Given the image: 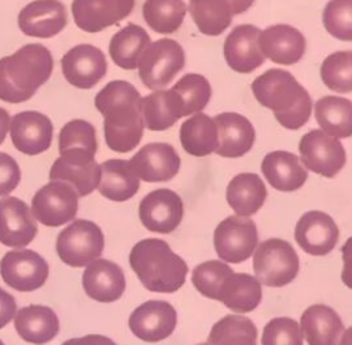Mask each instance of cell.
<instances>
[{
    "label": "cell",
    "instance_id": "1",
    "mask_svg": "<svg viewBox=\"0 0 352 345\" xmlns=\"http://www.w3.org/2000/svg\"><path fill=\"white\" fill-rule=\"evenodd\" d=\"M95 107L103 115L104 140L116 153H129L143 137L142 96L125 80L107 82L95 96Z\"/></svg>",
    "mask_w": 352,
    "mask_h": 345
},
{
    "label": "cell",
    "instance_id": "2",
    "mask_svg": "<svg viewBox=\"0 0 352 345\" xmlns=\"http://www.w3.org/2000/svg\"><path fill=\"white\" fill-rule=\"evenodd\" d=\"M256 100L274 111L276 121L286 129H300L312 113L307 89L287 70L270 69L252 82Z\"/></svg>",
    "mask_w": 352,
    "mask_h": 345
},
{
    "label": "cell",
    "instance_id": "3",
    "mask_svg": "<svg viewBox=\"0 0 352 345\" xmlns=\"http://www.w3.org/2000/svg\"><path fill=\"white\" fill-rule=\"evenodd\" d=\"M51 51L38 43L26 44L12 55L0 59V100L22 103L29 100L52 74Z\"/></svg>",
    "mask_w": 352,
    "mask_h": 345
},
{
    "label": "cell",
    "instance_id": "4",
    "mask_svg": "<svg viewBox=\"0 0 352 345\" xmlns=\"http://www.w3.org/2000/svg\"><path fill=\"white\" fill-rule=\"evenodd\" d=\"M129 264L142 285L154 293H175L188 272L186 261L158 238L139 241L129 253Z\"/></svg>",
    "mask_w": 352,
    "mask_h": 345
},
{
    "label": "cell",
    "instance_id": "5",
    "mask_svg": "<svg viewBox=\"0 0 352 345\" xmlns=\"http://www.w3.org/2000/svg\"><path fill=\"white\" fill-rule=\"evenodd\" d=\"M300 258L294 247L283 239L270 238L261 242L253 256L256 279L268 287L289 285L298 274Z\"/></svg>",
    "mask_w": 352,
    "mask_h": 345
},
{
    "label": "cell",
    "instance_id": "6",
    "mask_svg": "<svg viewBox=\"0 0 352 345\" xmlns=\"http://www.w3.org/2000/svg\"><path fill=\"white\" fill-rule=\"evenodd\" d=\"M55 247L58 257L66 265L87 267L102 256L104 236L96 223L77 219L58 234Z\"/></svg>",
    "mask_w": 352,
    "mask_h": 345
},
{
    "label": "cell",
    "instance_id": "7",
    "mask_svg": "<svg viewBox=\"0 0 352 345\" xmlns=\"http://www.w3.org/2000/svg\"><path fill=\"white\" fill-rule=\"evenodd\" d=\"M186 55L182 45L172 38H160L143 52L138 70L144 87L161 89L184 67Z\"/></svg>",
    "mask_w": 352,
    "mask_h": 345
},
{
    "label": "cell",
    "instance_id": "8",
    "mask_svg": "<svg viewBox=\"0 0 352 345\" xmlns=\"http://www.w3.org/2000/svg\"><path fill=\"white\" fill-rule=\"evenodd\" d=\"M213 245L223 261L232 264L243 263L258 246L256 223L249 217L236 214L226 217L214 230Z\"/></svg>",
    "mask_w": 352,
    "mask_h": 345
},
{
    "label": "cell",
    "instance_id": "9",
    "mask_svg": "<svg viewBox=\"0 0 352 345\" xmlns=\"http://www.w3.org/2000/svg\"><path fill=\"white\" fill-rule=\"evenodd\" d=\"M32 213L47 227H59L74 220L78 210V194L66 181L51 180L36 191Z\"/></svg>",
    "mask_w": 352,
    "mask_h": 345
},
{
    "label": "cell",
    "instance_id": "10",
    "mask_svg": "<svg viewBox=\"0 0 352 345\" xmlns=\"http://www.w3.org/2000/svg\"><path fill=\"white\" fill-rule=\"evenodd\" d=\"M298 150L300 161L305 169L327 179L338 175L346 164V153L342 143L322 129L307 132L298 143Z\"/></svg>",
    "mask_w": 352,
    "mask_h": 345
},
{
    "label": "cell",
    "instance_id": "11",
    "mask_svg": "<svg viewBox=\"0 0 352 345\" xmlns=\"http://www.w3.org/2000/svg\"><path fill=\"white\" fill-rule=\"evenodd\" d=\"M50 274L48 263L30 249L7 252L0 260V275L4 283L18 291L40 289Z\"/></svg>",
    "mask_w": 352,
    "mask_h": 345
},
{
    "label": "cell",
    "instance_id": "12",
    "mask_svg": "<svg viewBox=\"0 0 352 345\" xmlns=\"http://www.w3.org/2000/svg\"><path fill=\"white\" fill-rule=\"evenodd\" d=\"M63 77L80 89L94 88L107 71L106 56L92 44H78L70 48L60 59Z\"/></svg>",
    "mask_w": 352,
    "mask_h": 345
},
{
    "label": "cell",
    "instance_id": "13",
    "mask_svg": "<svg viewBox=\"0 0 352 345\" xmlns=\"http://www.w3.org/2000/svg\"><path fill=\"white\" fill-rule=\"evenodd\" d=\"M183 201L169 188L150 191L139 203V219L151 232L170 234L183 219Z\"/></svg>",
    "mask_w": 352,
    "mask_h": 345
},
{
    "label": "cell",
    "instance_id": "14",
    "mask_svg": "<svg viewBox=\"0 0 352 345\" xmlns=\"http://www.w3.org/2000/svg\"><path fill=\"white\" fill-rule=\"evenodd\" d=\"M177 313L172 304L162 300H148L129 316L128 326L133 335L146 342L168 338L176 327Z\"/></svg>",
    "mask_w": 352,
    "mask_h": 345
},
{
    "label": "cell",
    "instance_id": "15",
    "mask_svg": "<svg viewBox=\"0 0 352 345\" xmlns=\"http://www.w3.org/2000/svg\"><path fill=\"white\" fill-rule=\"evenodd\" d=\"M8 131L14 147L26 155L41 154L52 143L54 125L40 111L26 110L14 114Z\"/></svg>",
    "mask_w": 352,
    "mask_h": 345
},
{
    "label": "cell",
    "instance_id": "16",
    "mask_svg": "<svg viewBox=\"0 0 352 345\" xmlns=\"http://www.w3.org/2000/svg\"><path fill=\"white\" fill-rule=\"evenodd\" d=\"M135 8V0H73L74 23L84 32L98 33L125 19Z\"/></svg>",
    "mask_w": 352,
    "mask_h": 345
},
{
    "label": "cell",
    "instance_id": "17",
    "mask_svg": "<svg viewBox=\"0 0 352 345\" xmlns=\"http://www.w3.org/2000/svg\"><path fill=\"white\" fill-rule=\"evenodd\" d=\"M338 227L324 212H305L297 221L294 238L300 247L311 256L329 254L338 242Z\"/></svg>",
    "mask_w": 352,
    "mask_h": 345
},
{
    "label": "cell",
    "instance_id": "18",
    "mask_svg": "<svg viewBox=\"0 0 352 345\" xmlns=\"http://www.w3.org/2000/svg\"><path fill=\"white\" fill-rule=\"evenodd\" d=\"M139 179L160 183L173 179L180 169V157L169 143H148L129 159Z\"/></svg>",
    "mask_w": 352,
    "mask_h": 345
},
{
    "label": "cell",
    "instance_id": "19",
    "mask_svg": "<svg viewBox=\"0 0 352 345\" xmlns=\"http://www.w3.org/2000/svg\"><path fill=\"white\" fill-rule=\"evenodd\" d=\"M67 25L66 7L59 0H34L18 14L21 32L30 37L50 38Z\"/></svg>",
    "mask_w": 352,
    "mask_h": 345
},
{
    "label": "cell",
    "instance_id": "20",
    "mask_svg": "<svg viewBox=\"0 0 352 345\" xmlns=\"http://www.w3.org/2000/svg\"><path fill=\"white\" fill-rule=\"evenodd\" d=\"M37 223L30 208L16 197L0 199V242L10 247H25L37 235Z\"/></svg>",
    "mask_w": 352,
    "mask_h": 345
},
{
    "label": "cell",
    "instance_id": "21",
    "mask_svg": "<svg viewBox=\"0 0 352 345\" xmlns=\"http://www.w3.org/2000/svg\"><path fill=\"white\" fill-rule=\"evenodd\" d=\"M258 47L264 58L274 63L294 65L305 54L304 34L290 25H272L265 27L258 37Z\"/></svg>",
    "mask_w": 352,
    "mask_h": 345
},
{
    "label": "cell",
    "instance_id": "22",
    "mask_svg": "<svg viewBox=\"0 0 352 345\" xmlns=\"http://www.w3.org/2000/svg\"><path fill=\"white\" fill-rule=\"evenodd\" d=\"M261 30L254 25L235 26L224 41V59L236 73H252L260 67L265 58L258 47Z\"/></svg>",
    "mask_w": 352,
    "mask_h": 345
},
{
    "label": "cell",
    "instance_id": "23",
    "mask_svg": "<svg viewBox=\"0 0 352 345\" xmlns=\"http://www.w3.org/2000/svg\"><path fill=\"white\" fill-rule=\"evenodd\" d=\"M122 268L106 258H98L82 272V287L87 296L99 302H113L121 298L125 290Z\"/></svg>",
    "mask_w": 352,
    "mask_h": 345
},
{
    "label": "cell",
    "instance_id": "24",
    "mask_svg": "<svg viewBox=\"0 0 352 345\" xmlns=\"http://www.w3.org/2000/svg\"><path fill=\"white\" fill-rule=\"evenodd\" d=\"M213 120L219 132L217 155L239 158L250 151L254 144L256 131L246 117L228 111L217 114Z\"/></svg>",
    "mask_w": 352,
    "mask_h": 345
},
{
    "label": "cell",
    "instance_id": "25",
    "mask_svg": "<svg viewBox=\"0 0 352 345\" xmlns=\"http://www.w3.org/2000/svg\"><path fill=\"white\" fill-rule=\"evenodd\" d=\"M301 333L308 345H340L344 334V323L340 315L330 307L314 304L301 315Z\"/></svg>",
    "mask_w": 352,
    "mask_h": 345
},
{
    "label": "cell",
    "instance_id": "26",
    "mask_svg": "<svg viewBox=\"0 0 352 345\" xmlns=\"http://www.w3.org/2000/svg\"><path fill=\"white\" fill-rule=\"evenodd\" d=\"M261 172L272 188L283 192L301 188L308 179V172L301 165L300 158L283 150L268 153L263 158Z\"/></svg>",
    "mask_w": 352,
    "mask_h": 345
},
{
    "label": "cell",
    "instance_id": "27",
    "mask_svg": "<svg viewBox=\"0 0 352 345\" xmlns=\"http://www.w3.org/2000/svg\"><path fill=\"white\" fill-rule=\"evenodd\" d=\"M19 337L34 345H44L59 333V319L55 311L45 305H28L16 311L14 319Z\"/></svg>",
    "mask_w": 352,
    "mask_h": 345
},
{
    "label": "cell",
    "instance_id": "28",
    "mask_svg": "<svg viewBox=\"0 0 352 345\" xmlns=\"http://www.w3.org/2000/svg\"><path fill=\"white\" fill-rule=\"evenodd\" d=\"M170 106L177 118L201 113L210 100L212 87L206 77L197 73L184 74L168 89Z\"/></svg>",
    "mask_w": 352,
    "mask_h": 345
},
{
    "label": "cell",
    "instance_id": "29",
    "mask_svg": "<svg viewBox=\"0 0 352 345\" xmlns=\"http://www.w3.org/2000/svg\"><path fill=\"white\" fill-rule=\"evenodd\" d=\"M261 283L256 276L242 272L228 274L220 285L217 301H221L228 309L245 313L256 309L261 301Z\"/></svg>",
    "mask_w": 352,
    "mask_h": 345
},
{
    "label": "cell",
    "instance_id": "30",
    "mask_svg": "<svg viewBox=\"0 0 352 345\" xmlns=\"http://www.w3.org/2000/svg\"><path fill=\"white\" fill-rule=\"evenodd\" d=\"M100 170L98 190L104 198L114 202H124L138 192L140 180L129 161L111 158L100 164Z\"/></svg>",
    "mask_w": 352,
    "mask_h": 345
},
{
    "label": "cell",
    "instance_id": "31",
    "mask_svg": "<svg viewBox=\"0 0 352 345\" xmlns=\"http://www.w3.org/2000/svg\"><path fill=\"white\" fill-rule=\"evenodd\" d=\"M267 198V188L258 175L243 172L234 176L226 190V199L231 209L241 217L258 212Z\"/></svg>",
    "mask_w": 352,
    "mask_h": 345
},
{
    "label": "cell",
    "instance_id": "32",
    "mask_svg": "<svg viewBox=\"0 0 352 345\" xmlns=\"http://www.w3.org/2000/svg\"><path fill=\"white\" fill-rule=\"evenodd\" d=\"M100 165L95 159H72L59 157L50 169L51 180L69 183L78 194L85 197L94 192L100 181Z\"/></svg>",
    "mask_w": 352,
    "mask_h": 345
},
{
    "label": "cell",
    "instance_id": "33",
    "mask_svg": "<svg viewBox=\"0 0 352 345\" xmlns=\"http://www.w3.org/2000/svg\"><path fill=\"white\" fill-rule=\"evenodd\" d=\"M184 151L194 157H205L216 153L219 147V132L214 120L204 113L187 118L179 131Z\"/></svg>",
    "mask_w": 352,
    "mask_h": 345
},
{
    "label": "cell",
    "instance_id": "34",
    "mask_svg": "<svg viewBox=\"0 0 352 345\" xmlns=\"http://www.w3.org/2000/svg\"><path fill=\"white\" fill-rule=\"evenodd\" d=\"M150 44V36L142 26L128 23L113 34L109 44V54L118 67L133 70L138 67L143 52Z\"/></svg>",
    "mask_w": 352,
    "mask_h": 345
},
{
    "label": "cell",
    "instance_id": "35",
    "mask_svg": "<svg viewBox=\"0 0 352 345\" xmlns=\"http://www.w3.org/2000/svg\"><path fill=\"white\" fill-rule=\"evenodd\" d=\"M315 118L323 132L345 139L352 136V100L327 95L315 103Z\"/></svg>",
    "mask_w": 352,
    "mask_h": 345
},
{
    "label": "cell",
    "instance_id": "36",
    "mask_svg": "<svg viewBox=\"0 0 352 345\" xmlns=\"http://www.w3.org/2000/svg\"><path fill=\"white\" fill-rule=\"evenodd\" d=\"M98 140L95 126L85 120H72L59 132V154L72 159H95Z\"/></svg>",
    "mask_w": 352,
    "mask_h": 345
},
{
    "label": "cell",
    "instance_id": "37",
    "mask_svg": "<svg viewBox=\"0 0 352 345\" xmlns=\"http://www.w3.org/2000/svg\"><path fill=\"white\" fill-rule=\"evenodd\" d=\"M188 12L198 30L206 36L221 34L234 16L228 0H190Z\"/></svg>",
    "mask_w": 352,
    "mask_h": 345
},
{
    "label": "cell",
    "instance_id": "38",
    "mask_svg": "<svg viewBox=\"0 0 352 345\" xmlns=\"http://www.w3.org/2000/svg\"><path fill=\"white\" fill-rule=\"evenodd\" d=\"M257 329L252 319L241 315H226L209 333V345H257Z\"/></svg>",
    "mask_w": 352,
    "mask_h": 345
},
{
    "label": "cell",
    "instance_id": "39",
    "mask_svg": "<svg viewBox=\"0 0 352 345\" xmlns=\"http://www.w3.org/2000/svg\"><path fill=\"white\" fill-rule=\"evenodd\" d=\"M187 12L183 0H146L142 7L144 22L157 33H175Z\"/></svg>",
    "mask_w": 352,
    "mask_h": 345
},
{
    "label": "cell",
    "instance_id": "40",
    "mask_svg": "<svg viewBox=\"0 0 352 345\" xmlns=\"http://www.w3.org/2000/svg\"><path fill=\"white\" fill-rule=\"evenodd\" d=\"M323 84L340 93L352 92V55L351 51H336L320 65Z\"/></svg>",
    "mask_w": 352,
    "mask_h": 345
},
{
    "label": "cell",
    "instance_id": "41",
    "mask_svg": "<svg viewBox=\"0 0 352 345\" xmlns=\"http://www.w3.org/2000/svg\"><path fill=\"white\" fill-rule=\"evenodd\" d=\"M142 115L150 131H165L179 120L170 106L168 89H157L142 98Z\"/></svg>",
    "mask_w": 352,
    "mask_h": 345
},
{
    "label": "cell",
    "instance_id": "42",
    "mask_svg": "<svg viewBox=\"0 0 352 345\" xmlns=\"http://www.w3.org/2000/svg\"><path fill=\"white\" fill-rule=\"evenodd\" d=\"M231 272L232 269L226 263L219 260H209L198 264L192 269L191 282L204 297L217 300L220 285Z\"/></svg>",
    "mask_w": 352,
    "mask_h": 345
},
{
    "label": "cell",
    "instance_id": "43",
    "mask_svg": "<svg viewBox=\"0 0 352 345\" xmlns=\"http://www.w3.org/2000/svg\"><path fill=\"white\" fill-rule=\"evenodd\" d=\"M322 21L329 34L342 41H352V0H329Z\"/></svg>",
    "mask_w": 352,
    "mask_h": 345
},
{
    "label": "cell",
    "instance_id": "44",
    "mask_svg": "<svg viewBox=\"0 0 352 345\" xmlns=\"http://www.w3.org/2000/svg\"><path fill=\"white\" fill-rule=\"evenodd\" d=\"M261 345H302V333L292 318H274L263 329Z\"/></svg>",
    "mask_w": 352,
    "mask_h": 345
},
{
    "label": "cell",
    "instance_id": "45",
    "mask_svg": "<svg viewBox=\"0 0 352 345\" xmlns=\"http://www.w3.org/2000/svg\"><path fill=\"white\" fill-rule=\"evenodd\" d=\"M21 181L18 162L7 153L0 151V197L8 195Z\"/></svg>",
    "mask_w": 352,
    "mask_h": 345
},
{
    "label": "cell",
    "instance_id": "46",
    "mask_svg": "<svg viewBox=\"0 0 352 345\" xmlns=\"http://www.w3.org/2000/svg\"><path fill=\"white\" fill-rule=\"evenodd\" d=\"M16 313L15 298L0 287V329L7 326Z\"/></svg>",
    "mask_w": 352,
    "mask_h": 345
},
{
    "label": "cell",
    "instance_id": "47",
    "mask_svg": "<svg viewBox=\"0 0 352 345\" xmlns=\"http://www.w3.org/2000/svg\"><path fill=\"white\" fill-rule=\"evenodd\" d=\"M342 254V272L341 279L346 287L352 290V236L345 241V243L341 247Z\"/></svg>",
    "mask_w": 352,
    "mask_h": 345
},
{
    "label": "cell",
    "instance_id": "48",
    "mask_svg": "<svg viewBox=\"0 0 352 345\" xmlns=\"http://www.w3.org/2000/svg\"><path fill=\"white\" fill-rule=\"evenodd\" d=\"M62 345H117V344L109 337H104L100 334H88L84 337L70 338L65 341Z\"/></svg>",
    "mask_w": 352,
    "mask_h": 345
},
{
    "label": "cell",
    "instance_id": "49",
    "mask_svg": "<svg viewBox=\"0 0 352 345\" xmlns=\"http://www.w3.org/2000/svg\"><path fill=\"white\" fill-rule=\"evenodd\" d=\"M10 122H11V118H10V114L6 109L0 107V144H3L6 136H7V132L10 129Z\"/></svg>",
    "mask_w": 352,
    "mask_h": 345
},
{
    "label": "cell",
    "instance_id": "50",
    "mask_svg": "<svg viewBox=\"0 0 352 345\" xmlns=\"http://www.w3.org/2000/svg\"><path fill=\"white\" fill-rule=\"evenodd\" d=\"M231 7H232V11H234V15H238V14H242L245 12L248 8H250V5L254 3L253 0H228Z\"/></svg>",
    "mask_w": 352,
    "mask_h": 345
},
{
    "label": "cell",
    "instance_id": "51",
    "mask_svg": "<svg viewBox=\"0 0 352 345\" xmlns=\"http://www.w3.org/2000/svg\"><path fill=\"white\" fill-rule=\"evenodd\" d=\"M340 345H352V326L346 330H344V334L341 337Z\"/></svg>",
    "mask_w": 352,
    "mask_h": 345
},
{
    "label": "cell",
    "instance_id": "52",
    "mask_svg": "<svg viewBox=\"0 0 352 345\" xmlns=\"http://www.w3.org/2000/svg\"><path fill=\"white\" fill-rule=\"evenodd\" d=\"M198 345H209L208 342H205V344H198Z\"/></svg>",
    "mask_w": 352,
    "mask_h": 345
},
{
    "label": "cell",
    "instance_id": "53",
    "mask_svg": "<svg viewBox=\"0 0 352 345\" xmlns=\"http://www.w3.org/2000/svg\"><path fill=\"white\" fill-rule=\"evenodd\" d=\"M0 345H4V342H3V341H1V340H0Z\"/></svg>",
    "mask_w": 352,
    "mask_h": 345
},
{
    "label": "cell",
    "instance_id": "54",
    "mask_svg": "<svg viewBox=\"0 0 352 345\" xmlns=\"http://www.w3.org/2000/svg\"><path fill=\"white\" fill-rule=\"evenodd\" d=\"M351 55H352V52H351Z\"/></svg>",
    "mask_w": 352,
    "mask_h": 345
},
{
    "label": "cell",
    "instance_id": "55",
    "mask_svg": "<svg viewBox=\"0 0 352 345\" xmlns=\"http://www.w3.org/2000/svg\"><path fill=\"white\" fill-rule=\"evenodd\" d=\"M253 1H254V0H253Z\"/></svg>",
    "mask_w": 352,
    "mask_h": 345
}]
</instances>
